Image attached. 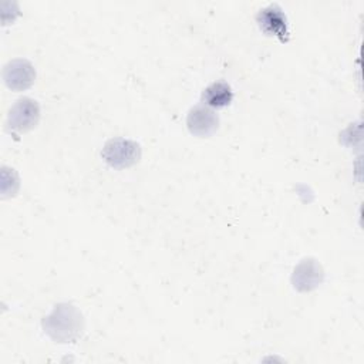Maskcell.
Here are the masks:
<instances>
[{"instance_id":"obj_1","label":"cell","mask_w":364,"mask_h":364,"mask_svg":"<svg viewBox=\"0 0 364 364\" xmlns=\"http://www.w3.org/2000/svg\"><path fill=\"white\" fill-rule=\"evenodd\" d=\"M44 333L55 343H74L84 331V317L71 303H58L41 321Z\"/></svg>"},{"instance_id":"obj_8","label":"cell","mask_w":364,"mask_h":364,"mask_svg":"<svg viewBox=\"0 0 364 364\" xmlns=\"http://www.w3.org/2000/svg\"><path fill=\"white\" fill-rule=\"evenodd\" d=\"M233 100V91L229 84L216 81L208 85L202 92V102L210 108H225Z\"/></svg>"},{"instance_id":"obj_6","label":"cell","mask_w":364,"mask_h":364,"mask_svg":"<svg viewBox=\"0 0 364 364\" xmlns=\"http://www.w3.org/2000/svg\"><path fill=\"white\" fill-rule=\"evenodd\" d=\"M186 125L192 135L199 138H209L219 128V117L212 108L199 104L189 109Z\"/></svg>"},{"instance_id":"obj_4","label":"cell","mask_w":364,"mask_h":364,"mask_svg":"<svg viewBox=\"0 0 364 364\" xmlns=\"http://www.w3.org/2000/svg\"><path fill=\"white\" fill-rule=\"evenodd\" d=\"M3 81L11 91L28 90L36 81V68L26 58H14L4 65Z\"/></svg>"},{"instance_id":"obj_5","label":"cell","mask_w":364,"mask_h":364,"mask_svg":"<svg viewBox=\"0 0 364 364\" xmlns=\"http://www.w3.org/2000/svg\"><path fill=\"white\" fill-rule=\"evenodd\" d=\"M324 282L323 266L314 257H304L294 267L291 284L297 291L307 293L317 289Z\"/></svg>"},{"instance_id":"obj_7","label":"cell","mask_w":364,"mask_h":364,"mask_svg":"<svg viewBox=\"0 0 364 364\" xmlns=\"http://www.w3.org/2000/svg\"><path fill=\"white\" fill-rule=\"evenodd\" d=\"M256 21L264 34L274 36L283 43L289 40L287 18L280 6L269 4L267 7L260 9L256 16Z\"/></svg>"},{"instance_id":"obj_2","label":"cell","mask_w":364,"mask_h":364,"mask_svg":"<svg viewBox=\"0 0 364 364\" xmlns=\"http://www.w3.org/2000/svg\"><path fill=\"white\" fill-rule=\"evenodd\" d=\"M141 145L127 138L108 139L101 151L102 159L114 169L131 168L141 159Z\"/></svg>"},{"instance_id":"obj_3","label":"cell","mask_w":364,"mask_h":364,"mask_svg":"<svg viewBox=\"0 0 364 364\" xmlns=\"http://www.w3.org/2000/svg\"><path fill=\"white\" fill-rule=\"evenodd\" d=\"M40 121V105L30 97L18 98L9 109L6 125L9 131L23 134L37 127Z\"/></svg>"}]
</instances>
